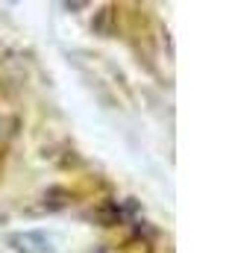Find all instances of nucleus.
Here are the masks:
<instances>
[{"label": "nucleus", "instance_id": "1", "mask_svg": "<svg viewBox=\"0 0 235 253\" xmlns=\"http://www.w3.org/2000/svg\"><path fill=\"white\" fill-rule=\"evenodd\" d=\"M12 245L18 253H59L53 242L41 233H24V236H12Z\"/></svg>", "mask_w": 235, "mask_h": 253}]
</instances>
